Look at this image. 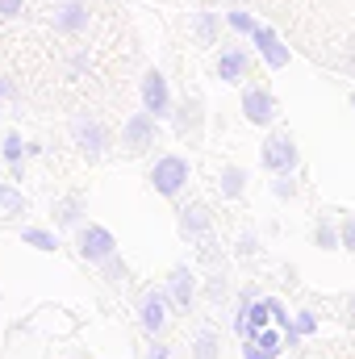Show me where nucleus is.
Returning a JSON list of instances; mask_svg holds the SVG:
<instances>
[{
  "mask_svg": "<svg viewBox=\"0 0 355 359\" xmlns=\"http://www.w3.org/2000/svg\"><path fill=\"white\" fill-rule=\"evenodd\" d=\"M113 251H117V243H113V234H109L105 226H84V230H80V259H88V264H109Z\"/></svg>",
  "mask_w": 355,
  "mask_h": 359,
  "instance_id": "1",
  "label": "nucleus"
},
{
  "mask_svg": "<svg viewBox=\"0 0 355 359\" xmlns=\"http://www.w3.org/2000/svg\"><path fill=\"white\" fill-rule=\"evenodd\" d=\"M184 180H188V163H184L180 155H168V159H159V163H155V172H151V184H155V192H163V196H176L180 188H184Z\"/></svg>",
  "mask_w": 355,
  "mask_h": 359,
  "instance_id": "2",
  "label": "nucleus"
},
{
  "mask_svg": "<svg viewBox=\"0 0 355 359\" xmlns=\"http://www.w3.org/2000/svg\"><path fill=\"white\" fill-rule=\"evenodd\" d=\"M121 142H126V151H142V147H151L155 142V117L151 113H134L126 126H121Z\"/></svg>",
  "mask_w": 355,
  "mask_h": 359,
  "instance_id": "3",
  "label": "nucleus"
},
{
  "mask_svg": "<svg viewBox=\"0 0 355 359\" xmlns=\"http://www.w3.org/2000/svg\"><path fill=\"white\" fill-rule=\"evenodd\" d=\"M142 104H147L151 117H168L172 96H168V80H163L159 72H147V76H142Z\"/></svg>",
  "mask_w": 355,
  "mask_h": 359,
  "instance_id": "4",
  "label": "nucleus"
},
{
  "mask_svg": "<svg viewBox=\"0 0 355 359\" xmlns=\"http://www.w3.org/2000/svg\"><path fill=\"white\" fill-rule=\"evenodd\" d=\"M88 4H80V0H72V4H63L59 13H55V29L59 34H80V29H88Z\"/></svg>",
  "mask_w": 355,
  "mask_h": 359,
  "instance_id": "5",
  "label": "nucleus"
},
{
  "mask_svg": "<svg viewBox=\"0 0 355 359\" xmlns=\"http://www.w3.org/2000/svg\"><path fill=\"white\" fill-rule=\"evenodd\" d=\"M293 159H297L293 138H272V142L264 147V168H272V172H288Z\"/></svg>",
  "mask_w": 355,
  "mask_h": 359,
  "instance_id": "6",
  "label": "nucleus"
},
{
  "mask_svg": "<svg viewBox=\"0 0 355 359\" xmlns=\"http://www.w3.org/2000/svg\"><path fill=\"white\" fill-rule=\"evenodd\" d=\"M76 142L88 151L92 159H96V155L109 147V130H105V126H96V121H84V126H76Z\"/></svg>",
  "mask_w": 355,
  "mask_h": 359,
  "instance_id": "7",
  "label": "nucleus"
},
{
  "mask_svg": "<svg viewBox=\"0 0 355 359\" xmlns=\"http://www.w3.org/2000/svg\"><path fill=\"white\" fill-rule=\"evenodd\" d=\"M243 109H247V117H251V121H260V126H264L267 117H272V96H267L264 88L247 92V96H243Z\"/></svg>",
  "mask_w": 355,
  "mask_h": 359,
  "instance_id": "8",
  "label": "nucleus"
},
{
  "mask_svg": "<svg viewBox=\"0 0 355 359\" xmlns=\"http://www.w3.org/2000/svg\"><path fill=\"white\" fill-rule=\"evenodd\" d=\"M142 326H147V330H159V326H163V297H159V292L142 297Z\"/></svg>",
  "mask_w": 355,
  "mask_h": 359,
  "instance_id": "9",
  "label": "nucleus"
},
{
  "mask_svg": "<svg viewBox=\"0 0 355 359\" xmlns=\"http://www.w3.org/2000/svg\"><path fill=\"white\" fill-rule=\"evenodd\" d=\"M80 209H84L80 196H63V201L55 205V222H59V226H76V222H80Z\"/></svg>",
  "mask_w": 355,
  "mask_h": 359,
  "instance_id": "10",
  "label": "nucleus"
},
{
  "mask_svg": "<svg viewBox=\"0 0 355 359\" xmlns=\"http://www.w3.org/2000/svg\"><path fill=\"white\" fill-rule=\"evenodd\" d=\"M243 67H247L243 50H226V55L217 59V72H222V80H239V76H243Z\"/></svg>",
  "mask_w": 355,
  "mask_h": 359,
  "instance_id": "11",
  "label": "nucleus"
},
{
  "mask_svg": "<svg viewBox=\"0 0 355 359\" xmlns=\"http://www.w3.org/2000/svg\"><path fill=\"white\" fill-rule=\"evenodd\" d=\"M21 155H25V142H21V134H8L4 138V163L21 176Z\"/></svg>",
  "mask_w": 355,
  "mask_h": 359,
  "instance_id": "12",
  "label": "nucleus"
},
{
  "mask_svg": "<svg viewBox=\"0 0 355 359\" xmlns=\"http://www.w3.org/2000/svg\"><path fill=\"white\" fill-rule=\"evenodd\" d=\"M172 292H176L180 305H188V301H192V276H188L184 268L172 271Z\"/></svg>",
  "mask_w": 355,
  "mask_h": 359,
  "instance_id": "13",
  "label": "nucleus"
},
{
  "mask_svg": "<svg viewBox=\"0 0 355 359\" xmlns=\"http://www.w3.org/2000/svg\"><path fill=\"white\" fill-rule=\"evenodd\" d=\"M205 222H209L205 209H184V222H180V226H184V234L196 238V234H205Z\"/></svg>",
  "mask_w": 355,
  "mask_h": 359,
  "instance_id": "14",
  "label": "nucleus"
},
{
  "mask_svg": "<svg viewBox=\"0 0 355 359\" xmlns=\"http://www.w3.org/2000/svg\"><path fill=\"white\" fill-rule=\"evenodd\" d=\"M21 238H25L29 247H38V251H55V247H59V243H55V234H46V230H25Z\"/></svg>",
  "mask_w": 355,
  "mask_h": 359,
  "instance_id": "15",
  "label": "nucleus"
},
{
  "mask_svg": "<svg viewBox=\"0 0 355 359\" xmlns=\"http://www.w3.org/2000/svg\"><path fill=\"white\" fill-rule=\"evenodd\" d=\"M0 205H4L8 213H25V196H21L17 188H0Z\"/></svg>",
  "mask_w": 355,
  "mask_h": 359,
  "instance_id": "16",
  "label": "nucleus"
},
{
  "mask_svg": "<svg viewBox=\"0 0 355 359\" xmlns=\"http://www.w3.org/2000/svg\"><path fill=\"white\" fill-rule=\"evenodd\" d=\"M217 355V339H213V334H201V339H196V359H213Z\"/></svg>",
  "mask_w": 355,
  "mask_h": 359,
  "instance_id": "17",
  "label": "nucleus"
},
{
  "mask_svg": "<svg viewBox=\"0 0 355 359\" xmlns=\"http://www.w3.org/2000/svg\"><path fill=\"white\" fill-rule=\"evenodd\" d=\"M226 184H222V188H226V196H234V192H239V188H243V172H239V168H226Z\"/></svg>",
  "mask_w": 355,
  "mask_h": 359,
  "instance_id": "18",
  "label": "nucleus"
},
{
  "mask_svg": "<svg viewBox=\"0 0 355 359\" xmlns=\"http://www.w3.org/2000/svg\"><path fill=\"white\" fill-rule=\"evenodd\" d=\"M21 8H25V0H0V21H13V17H21Z\"/></svg>",
  "mask_w": 355,
  "mask_h": 359,
  "instance_id": "19",
  "label": "nucleus"
},
{
  "mask_svg": "<svg viewBox=\"0 0 355 359\" xmlns=\"http://www.w3.org/2000/svg\"><path fill=\"white\" fill-rule=\"evenodd\" d=\"M17 96V84L13 80H0V100H13Z\"/></svg>",
  "mask_w": 355,
  "mask_h": 359,
  "instance_id": "20",
  "label": "nucleus"
},
{
  "mask_svg": "<svg viewBox=\"0 0 355 359\" xmlns=\"http://www.w3.org/2000/svg\"><path fill=\"white\" fill-rule=\"evenodd\" d=\"M147 359H168V347H151V355Z\"/></svg>",
  "mask_w": 355,
  "mask_h": 359,
  "instance_id": "21",
  "label": "nucleus"
}]
</instances>
